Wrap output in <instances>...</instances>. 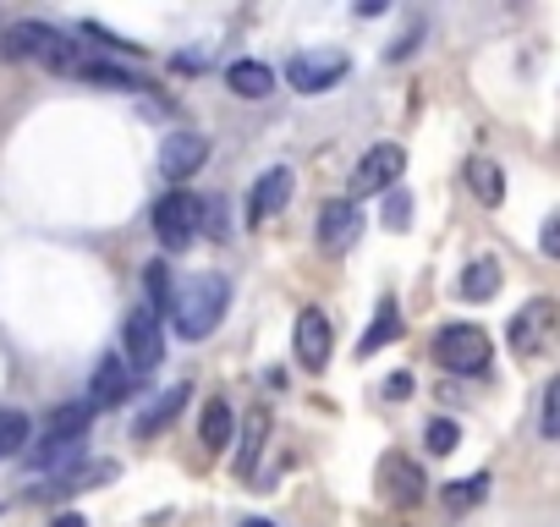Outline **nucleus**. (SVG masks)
<instances>
[{
	"instance_id": "obj_1",
	"label": "nucleus",
	"mask_w": 560,
	"mask_h": 527,
	"mask_svg": "<svg viewBox=\"0 0 560 527\" xmlns=\"http://www.w3.org/2000/svg\"><path fill=\"white\" fill-rule=\"evenodd\" d=\"M225 303H231V281L225 276H187V281H176V297H171L176 336L182 341H203L225 319Z\"/></svg>"
},
{
	"instance_id": "obj_2",
	"label": "nucleus",
	"mask_w": 560,
	"mask_h": 527,
	"mask_svg": "<svg viewBox=\"0 0 560 527\" xmlns=\"http://www.w3.org/2000/svg\"><path fill=\"white\" fill-rule=\"evenodd\" d=\"M89 423H94L89 401L56 407V412H50V423H45V434H39V440H34L28 450H23L28 472H67V461H78V456H83Z\"/></svg>"
},
{
	"instance_id": "obj_3",
	"label": "nucleus",
	"mask_w": 560,
	"mask_h": 527,
	"mask_svg": "<svg viewBox=\"0 0 560 527\" xmlns=\"http://www.w3.org/2000/svg\"><path fill=\"white\" fill-rule=\"evenodd\" d=\"M7 61H39L45 72H61V78L83 72L78 45L61 28H50V23H12L7 28Z\"/></svg>"
},
{
	"instance_id": "obj_4",
	"label": "nucleus",
	"mask_w": 560,
	"mask_h": 527,
	"mask_svg": "<svg viewBox=\"0 0 560 527\" xmlns=\"http://www.w3.org/2000/svg\"><path fill=\"white\" fill-rule=\"evenodd\" d=\"M116 358L127 363L132 379H143V374L160 368V358H165V330H160V319H154L149 308H132V314H127V325H121V352H116Z\"/></svg>"
},
{
	"instance_id": "obj_5",
	"label": "nucleus",
	"mask_w": 560,
	"mask_h": 527,
	"mask_svg": "<svg viewBox=\"0 0 560 527\" xmlns=\"http://www.w3.org/2000/svg\"><path fill=\"white\" fill-rule=\"evenodd\" d=\"M198 225H203V198L171 187V192L154 203V236H160L171 253H182V247L198 236Z\"/></svg>"
},
{
	"instance_id": "obj_6",
	"label": "nucleus",
	"mask_w": 560,
	"mask_h": 527,
	"mask_svg": "<svg viewBox=\"0 0 560 527\" xmlns=\"http://www.w3.org/2000/svg\"><path fill=\"white\" fill-rule=\"evenodd\" d=\"M434 363L451 374H483L489 368V336L478 325H445L434 336Z\"/></svg>"
},
{
	"instance_id": "obj_7",
	"label": "nucleus",
	"mask_w": 560,
	"mask_h": 527,
	"mask_svg": "<svg viewBox=\"0 0 560 527\" xmlns=\"http://www.w3.org/2000/svg\"><path fill=\"white\" fill-rule=\"evenodd\" d=\"M401 171H407V149H401V143H374V149L358 160V171H352V203L369 198V192L401 187Z\"/></svg>"
},
{
	"instance_id": "obj_8",
	"label": "nucleus",
	"mask_w": 560,
	"mask_h": 527,
	"mask_svg": "<svg viewBox=\"0 0 560 527\" xmlns=\"http://www.w3.org/2000/svg\"><path fill=\"white\" fill-rule=\"evenodd\" d=\"M347 50H303V56H292V67H287V78H292V89H303V94H325V89H336L341 78H347Z\"/></svg>"
},
{
	"instance_id": "obj_9",
	"label": "nucleus",
	"mask_w": 560,
	"mask_h": 527,
	"mask_svg": "<svg viewBox=\"0 0 560 527\" xmlns=\"http://www.w3.org/2000/svg\"><path fill=\"white\" fill-rule=\"evenodd\" d=\"M203 160H209V138H203V132H171V138L160 143V176L176 181V187H182L187 176H198Z\"/></svg>"
},
{
	"instance_id": "obj_10",
	"label": "nucleus",
	"mask_w": 560,
	"mask_h": 527,
	"mask_svg": "<svg viewBox=\"0 0 560 527\" xmlns=\"http://www.w3.org/2000/svg\"><path fill=\"white\" fill-rule=\"evenodd\" d=\"M292 347H298V363L308 374H325L330 352H336V336H330V319L319 308H303L298 314V330H292Z\"/></svg>"
},
{
	"instance_id": "obj_11",
	"label": "nucleus",
	"mask_w": 560,
	"mask_h": 527,
	"mask_svg": "<svg viewBox=\"0 0 560 527\" xmlns=\"http://www.w3.org/2000/svg\"><path fill=\"white\" fill-rule=\"evenodd\" d=\"M110 478H116V461H78V467L56 472L50 483H28V500H67L83 489H105Z\"/></svg>"
},
{
	"instance_id": "obj_12",
	"label": "nucleus",
	"mask_w": 560,
	"mask_h": 527,
	"mask_svg": "<svg viewBox=\"0 0 560 527\" xmlns=\"http://www.w3.org/2000/svg\"><path fill=\"white\" fill-rule=\"evenodd\" d=\"M358 236H363V209L352 198H330L319 209V247L325 253H347V247H358Z\"/></svg>"
},
{
	"instance_id": "obj_13",
	"label": "nucleus",
	"mask_w": 560,
	"mask_h": 527,
	"mask_svg": "<svg viewBox=\"0 0 560 527\" xmlns=\"http://www.w3.org/2000/svg\"><path fill=\"white\" fill-rule=\"evenodd\" d=\"M423 467L418 461H407V456H385L380 461V494L390 500V505H418L423 500Z\"/></svg>"
},
{
	"instance_id": "obj_14",
	"label": "nucleus",
	"mask_w": 560,
	"mask_h": 527,
	"mask_svg": "<svg viewBox=\"0 0 560 527\" xmlns=\"http://www.w3.org/2000/svg\"><path fill=\"white\" fill-rule=\"evenodd\" d=\"M287 198H292V171H287V165L264 171V176L253 181V192H247V220L258 225V220L280 214V209H287Z\"/></svg>"
},
{
	"instance_id": "obj_15",
	"label": "nucleus",
	"mask_w": 560,
	"mask_h": 527,
	"mask_svg": "<svg viewBox=\"0 0 560 527\" xmlns=\"http://www.w3.org/2000/svg\"><path fill=\"white\" fill-rule=\"evenodd\" d=\"M549 325H555V303H549V297H533V303L511 319V347H516L522 358H533V352L544 347Z\"/></svg>"
},
{
	"instance_id": "obj_16",
	"label": "nucleus",
	"mask_w": 560,
	"mask_h": 527,
	"mask_svg": "<svg viewBox=\"0 0 560 527\" xmlns=\"http://www.w3.org/2000/svg\"><path fill=\"white\" fill-rule=\"evenodd\" d=\"M127 385H132L127 363H121V358H105V363L94 368V385H89V412H110V407H121V401H127Z\"/></svg>"
},
{
	"instance_id": "obj_17",
	"label": "nucleus",
	"mask_w": 560,
	"mask_h": 527,
	"mask_svg": "<svg viewBox=\"0 0 560 527\" xmlns=\"http://www.w3.org/2000/svg\"><path fill=\"white\" fill-rule=\"evenodd\" d=\"M225 89L236 99H269L275 94V67H264V61H231L225 67Z\"/></svg>"
},
{
	"instance_id": "obj_18",
	"label": "nucleus",
	"mask_w": 560,
	"mask_h": 527,
	"mask_svg": "<svg viewBox=\"0 0 560 527\" xmlns=\"http://www.w3.org/2000/svg\"><path fill=\"white\" fill-rule=\"evenodd\" d=\"M187 396H192V385H171V390H160V396L149 401V412L138 418V440H154L165 423H176V412L187 407Z\"/></svg>"
},
{
	"instance_id": "obj_19",
	"label": "nucleus",
	"mask_w": 560,
	"mask_h": 527,
	"mask_svg": "<svg viewBox=\"0 0 560 527\" xmlns=\"http://www.w3.org/2000/svg\"><path fill=\"white\" fill-rule=\"evenodd\" d=\"M264 440H269V412L253 407V418H247V429H242V445H236V478H253V472H258Z\"/></svg>"
},
{
	"instance_id": "obj_20",
	"label": "nucleus",
	"mask_w": 560,
	"mask_h": 527,
	"mask_svg": "<svg viewBox=\"0 0 560 527\" xmlns=\"http://www.w3.org/2000/svg\"><path fill=\"white\" fill-rule=\"evenodd\" d=\"M198 434H203V450H231V440H236V418H231V407L214 396L209 407H203V423H198Z\"/></svg>"
},
{
	"instance_id": "obj_21",
	"label": "nucleus",
	"mask_w": 560,
	"mask_h": 527,
	"mask_svg": "<svg viewBox=\"0 0 560 527\" xmlns=\"http://www.w3.org/2000/svg\"><path fill=\"white\" fill-rule=\"evenodd\" d=\"M396 336H401V308L385 297V303H380V314H374V325H369V330H363V341H358V358H374V352H380V347H390Z\"/></svg>"
},
{
	"instance_id": "obj_22",
	"label": "nucleus",
	"mask_w": 560,
	"mask_h": 527,
	"mask_svg": "<svg viewBox=\"0 0 560 527\" xmlns=\"http://www.w3.org/2000/svg\"><path fill=\"white\" fill-rule=\"evenodd\" d=\"M494 292H500V264H494V258H472L467 276H462V297H467V303H483V297H494Z\"/></svg>"
},
{
	"instance_id": "obj_23",
	"label": "nucleus",
	"mask_w": 560,
	"mask_h": 527,
	"mask_svg": "<svg viewBox=\"0 0 560 527\" xmlns=\"http://www.w3.org/2000/svg\"><path fill=\"white\" fill-rule=\"evenodd\" d=\"M467 187H472V198H478V203H489V209L505 198V176H500V165H494V160H472V165H467Z\"/></svg>"
},
{
	"instance_id": "obj_24",
	"label": "nucleus",
	"mask_w": 560,
	"mask_h": 527,
	"mask_svg": "<svg viewBox=\"0 0 560 527\" xmlns=\"http://www.w3.org/2000/svg\"><path fill=\"white\" fill-rule=\"evenodd\" d=\"M28 440H34L28 412H18V407L0 412V461H7V456H23V450H28Z\"/></svg>"
},
{
	"instance_id": "obj_25",
	"label": "nucleus",
	"mask_w": 560,
	"mask_h": 527,
	"mask_svg": "<svg viewBox=\"0 0 560 527\" xmlns=\"http://www.w3.org/2000/svg\"><path fill=\"white\" fill-rule=\"evenodd\" d=\"M143 286H149V314L154 319H165L171 314V297H176V286H171V264H149V270H143Z\"/></svg>"
},
{
	"instance_id": "obj_26",
	"label": "nucleus",
	"mask_w": 560,
	"mask_h": 527,
	"mask_svg": "<svg viewBox=\"0 0 560 527\" xmlns=\"http://www.w3.org/2000/svg\"><path fill=\"white\" fill-rule=\"evenodd\" d=\"M78 78H83V83H100V89H116V94H138V89H149L143 78H132V72H121V67H100V61H83Z\"/></svg>"
},
{
	"instance_id": "obj_27",
	"label": "nucleus",
	"mask_w": 560,
	"mask_h": 527,
	"mask_svg": "<svg viewBox=\"0 0 560 527\" xmlns=\"http://www.w3.org/2000/svg\"><path fill=\"white\" fill-rule=\"evenodd\" d=\"M489 494V472H472V478H456V483H445V511H472L478 500Z\"/></svg>"
},
{
	"instance_id": "obj_28",
	"label": "nucleus",
	"mask_w": 560,
	"mask_h": 527,
	"mask_svg": "<svg viewBox=\"0 0 560 527\" xmlns=\"http://www.w3.org/2000/svg\"><path fill=\"white\" fill-rule=\"evenodd\" d=\"M380 220H385L390 231H407V225H412V192H407V187H390V192H385V214H380Z\"/></svg>"
},
{
	"instance_id": "obj_29",
	"label": "nucleus",
	"mask_w": 560,
	"mask_h": 527,
	"mask_svg": "<svg viewBox=\"0 0 560 527\" xmlns=\"http://www.w3.org/2000/svg\"><path fill=\"white\" fill-rule=\"evenodd\" d=\"M423 440H429V450H434V456H451V450L462 445V429H456L451 418H429V429H423Z\"/></svg>"
},
{
	"instance_id": "obj_30",
	"label": "nucleus",
	"mask_w": 560,
	"mask_h": 527,
	"mask_svg": "<svg viewBox=\"0 0 560 527\" xmlns=\"http://www.w3.org/2000/svg\"><path fill=\"white\" fill-rule=\"evenodd\" d=\"M538 434L544 440H560V374L549 379V390H544V407H538Z\"/></svg>"
},
{
	"instance_id": "obj_31",
	"label": "nucleus",
	"mask_w": 560,
	"mask_h": 527,
	"mask_svg": "<svg viewBox=\"0 0 560 527\" xmlns=\"http://www.w3.org/2000/svg\"><path fill=\"white\" fill-rule=\"evenodd\" d=\"M538 247H544L549 258H560V214H549V220H544V231H538Z\"/></svg>"
},
{
	"instance_id": "obj_32",
	"label": "nucleus",
	"mask_w": 560,
	"mask_h": 527,
	"mask_svg": "<svg viewBox=\"0 0 560 527\" xmlns=\"http://www.w3.org/2000/svg\"><path fill=\"white\" fill-rule=\"evenodd\" d=\"M380 390H385L390 401H407V396H412V374H390V379H385Z\"/></svg>"
},
{
	"instance_id": "obj_33",
	"label": "nucleus",
	"mask_w": 560,
	"mask_h": 527,
	"mask_svg": "<svg viewBox=\"0 0 560 527\" xmlns=\"http://www.w3.org/2000/svg\"><path fill=\"white\" fill-rule=\"evenodd\" d=\"M50 527H89V522H83V516H72V511H67V516H56V522H50Z\"/></svg>"
},
{
	"instance_id": "obj_34",
	"label": "nucleus",
	"mask_w": 560,
	"mask_h": 527,
	"mask_svg": "<svg viewBox=\"0 0 560 527\" xmlns=\"http://www.w3.org/2000/svg\"><path fill=\"white\" fill-rule=\"evenodd\" d=\"M242 527H275V522H258V516H253V522H242Z\"/></svg>"
}]
</instances>
